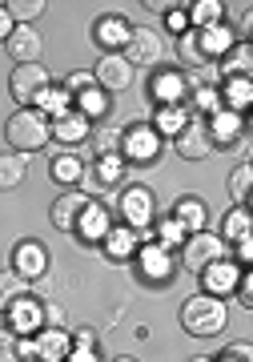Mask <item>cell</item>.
Masks as SVG:
<instances>
[{"instance_id":"obj_48","label":"cell","mask_w":253,"mask_h":362,"mask_svg":"<svg viewBox=\"0 0 253 362\" xmlns=\"http://www.w3.org/2000/svg\"><path fill=\"white\" fill-rule=\"evenodd\" d=\"M225 8H229V4H225ZM229 16L237 21L241 33H249V4H233V8H229Z\"/></svg>"},{"instance_id":"obj_7","label":"cell","mask_w":253,"mask_h":362,"mask_svg":"<svg viewBox=\"0 0 253 362\" xmlns=\"http://www.w3.org/2000/svg\"><path fill=\"white\" fill-rule=\"evenodd\" d=\"M117 214H121V226L145 233L149 221L157 218V202H153V194L145 185H129L125 194H121V202H117Z\"/></svg>"},{"instance_id":"obj_34","label":"cell","mask_w":253,"mask_h":362,"mask_svg":"<svg viewBox=\"0 0 253 362\" xmlns=\"http://www.w3.org/2000/svg\"><path fill=\"white\" fill-rule=\"evenodd\" d=\"M25 294H28V282L16 270H8V266H4V270H0V314L8 310L16 298H25Z\"/></svg>"},{"instance_id":"obj_55","label":"cell","mask_w":253,"mask_h":362,"mask_svg":"<svg viewBox=\"0 0 253 362\" xmlns=\"http://www.w3.org/2000/svg\"><path fill=\"white\" fill-rule=\"evenodd\" d=\"M113 362H137V358H113Z\"/></svg>"},{"instance_id":"obj_25","label":"cell","mask_w":253,"mask_h":362,"mask_svg":"<svg viewBox=\"0 0 253 362\" xmlns=\"http://www.w3.org/2000/svg\"><path fill=\"white\" fill-rule=\"evenodd\" d=\"M189 117L193 113L185 109V105H165V109H157V117H153L149 125H153L157 137H169V141H173V137L185 129V121H189Z\"/></svg>"},{"instance_id":"obj_45","label":"cell","mask_w":253,"mask_h":362,"mask_svg":"<svg viewBox=\"0 0 253 362\" xmlns=\"http://www.w3.org/2000/svg\"><path fill=\"white\" fill-rule=\"evenodd\" d=\"M165 21H169V28H173V33H189V16H185V8H169V13H165Z\"/></svg>"},{"instance_id":"obj_37","label":"cell","mask_w":253,"mask_h":362,"mask_svg":"<svg viewBox=\"0 0 253 362\" xmlns=\"http://www.w3.org/2000/svg\"><path fill=\"white\" fill-rule=\"evenodd\" d=\"M229 194H233L237 206H249V194H253V165L249 161L233 169V177H229Z\"/></svg>"},{"instance_id":"obj_14","label":"cell","mask_w":253,"mask_h":362,"mask_svg":"<svg viewBox=\"0 0 253 362\" xmlns=\"http://www.w3.org/2000/svg\"><path fill=\"white\" fill-rule=\"evenodd\" d=\"M4 49L16 65H40V52H45V37L37 33V25H16L13 37L4 40Z\"/></svg>"},{"instance_id":"obj_6","label":"cell","mask_w":253,"mask_h":362,"mask_svg":"<svg viewBox=\"0 0 253 362\" xmlns=\"http://www.w3.org/2000/svg\"><path fill=\"white\" fill-rule=\"evenodd\" d=\"M121 161H137V165H145V161H153V157L161 153V137L153 133L149 121H137V125H125L121 129Z\"/></svg>"},{"instance_id":"obj_8","label":"cell","mask_w":253,"mask_h":362,"mask_svg":"<svg viewBox=\"0 0 253 362\" xmlns=\"http://www.w3.org/2000/svg\"><path fill=\"white\" fill-rule=\"evenodd\" d=\"M197 81L185 77V73H177V69H165V73H153L149 81V97L157 101V109H165V105H185L189 101V93Z\"/></svg>"},{"instance_id":"obj_24","label":"cell","mask_w":253,"mask_h":362,"mask_svg":"<svg viewBox=\"0 0 253 362\" xmlns=\"http://www.w3.org/2000/svg\"><path fill=\"white\" fill-rule=\"evenodd\" d=\"M217 93H221V109L245 117V109L253 101V77H229V81H221Z\"/></svg>"},{"instance_id":"obj_1","label":"cell","mask_w":253,"mask_h":362,"mask_svg":"<svg viewBox=\"0 0 253 362\" xmlns=\"http://www.w3.org/2000/svg\"><path fill=\"white\" fill-rule=\"evenodd\" d=\"M229 322V306L225 298H213V294H193L185 306H181V330L193 338H213L221 334Z\"/></svg>"},{"instance_id":"obj_19","label":"cell","mask_w":253,"mask_h":362,"mask_svg":"<svg viewBox=\"0 0 253 362\" xmlns=\"http://www.w3.org/2000/svg\"><path fill=\"white\" fill-rule=\"evenodd\" d=\"M85 209H89V197L76 194V189H64V194L52 202L49 221L57 226V230H73L76 233V221H81V214H85Z\"/></svg>"},{"instance_id":"obj_26","label":"cell","mask_w":253,"mask_h":362,"mask_svg":"<svg viewBox=\"0 0 253 362\" xmlns=\"http://www.w3.org/2000/svg\"><path fill=\"white\" fill-rule=\"evenodd\" d=\"M105 254H109V258H133V254H137V230H129V226H113V230L105 233Z\"/></svg>"},{"instance_id":"obj_46","label":"cell","mask_w":253,"mask_h":362,"mask_svg":"<svg viewBox=\"0 0 253 362\" xmlns=\"http://www.w3.org/2000/svg\"><path fill=\"white\" fill-rule=\"evenodd\" d=\"M73 334V346H81V350H97V334H93L89 326H81V330H69Z\"/></svg>"},{"instance_id":"obj_4","label":"cell","mask_w":253,"mask_h":362,"mask_svg":"<svg viewBox=\"0 0 253 362\" xmlns=\"http://www.w3.org/2000/svg\"><path fill=\"white\" fill-rule=\"evenodd\" d=\"M52 89V77L45 65H16L13 77H8V93H13L16 105H25V109H37L40 97Z\"/></svg>"},{"instance_id":"obj_50","label":"cell","mask_w":253,"mask_h":362,"mask_svg":"<svg viewBox=\"0 0 253 362\" xmlns=\"http://www.w3.org/2000/svg\"><path fill=\"white\" fill-rule=\"evenodd\" d=\"M233 246H237V266H249L253 262V242L249 238H241V242H233Z\"/></svg>"},{"instance_id":"obj_28","label":"cell","mask_w":253,"mask_h":362,"mask_svg":"<svg viewBox=\"0 0 253 362\" xmlns=\"http://www.w3.org/2000/svg\"><path fill=\"white\" fill-rule=\"evenodd\" d=\"M217 238H221V242H241V238H249V206H233L225 214V218H221V233H217Z\"/></svg>"},{"instance_id":"obj_2","label":"cell","mask_w":253,"mask_h":362,"mask_svg":"<svg viewBox=\"0 0 253 362\" xmlns=\"http://www.w3.org/2000/svg\"><path fill=\"white\" fill-rule=\"evenodd\" d=\"M4 137L16 153H40L49 145V117L40 109H16L8 121H4Z\"/></svg>"},{"instance_id":"obj_47","label":"cell","mask_w":253,"mask_h":362,"mask_svg":"<svg viewBox=\"0 0 253 362\" xmlns=\"http://www.w3.org/2000/svg\"><path fill=\"white\" fill-rule=\"evenodd\" d=\"M233 294H237V302L249 310V306H253V278H249V274H241V282H237V290H233Z\"/></svg>"},{"instance_id":"obj_40","label":"cell","mask_w":253,"mask_h":362,"mask_svg":"<svg viewBox=\"0 0 253 362\" xmlns=\"http://www.w3.org/2000/svg\"><path fill=\"white\" fill-rule=\"evenodd\" d=\"M185 238H189V233H185V230H181V226H177V221L169 218V221H161V226H157V238H153V242H157V246H165V250H169V246H181Z\"/></svg>"},{"instance_id":"obj_53","label":"cell","mask_w":253,"mask_h":362,"mask_svg":"<svg viewBox=\"0 0 253 362\" xmlns=\"http://www.w3.org/2000/svg\"><path fill=\"white\" fill-rule=\"evenodd\" d=\"M145 8H153V13H169V8H177V4H169V0H145Z\"/></svg>"},{"instance_id":"obj_51","label":"cell","mask_w":253,"mask_h":362,"mask_svg":"<svg viewBox=\"0 0 253 362\" xmlns=\"http://www.w3.org/2000/svg\"><path fill=\"white\" fill-rule=\"evenodd\" d=\"M13 16H8V13H4V4H0V45H4V40H8V37H13Z\"/></svg>"},{"instance_id":"obj_35","label":"cell","mask_w":253,"mask_h":362,"mask_svg":"<svg viewBox=\"0 0 253 362\" xmlns=\"http://www.w3.org/2000/svg\"><path fill=\"white\" fill-rule=\"evenodd\" d=\"M45 0H8L4 4V13L13 16V25H37L40 16H45Z\"/></svg>"},{"instance_id":"obj_13","label":"cell","mask_w":253,"mask_h":362,"mask_svg":"<svg viewBox=\"0 0 253 362\" xmlns=\"http://www.w3.org/2000/svg\"><path fill=\"white\" fill-rule=\"evenodd\" d=\"M137 270L141 278L149 286H165L169 278H173V258H169V250L157 246V242H145V246H137Z\"/></svg>"},{"instance_id":"obj_38","label":"cell","mask_w":253,"mask_h":362,"mask_svg":"<svg viewBox=\"0 0 253 362\" xmlns=\"http://www.w3.org/2000/svg\"><path fill=\"white\" fill-rule=\"evenodd\" d=\"M40 113L49 117V121H57V117H64V113H73V97L64 89H49L45 97H40V105H37Z\"/></svg>"},{"instance_id":"obj_17","label":"cell","mask_w":253,"mask_h":362,"mask_svg":"<svg viewBox=\"0 0 253 362\" xmlns=\"http://www.w3.org/2000/svg\"><path fill=\"white\" fill-rule=\"evenodd\" d=\"M33 342H37V358L40 362H64L69 350H73V334H69L64 326H45V330L33 334Z\"/></svg>"},{"instance_id":"obj_43","label":"cell","mask_w":253,"mask_h":362,"mask_svg":"<svg viewBox=\"0 0 253 362\" xmlns=\"http://www.w3.org/2000/svg\"><path fill=\"white\" fill-rule=\"evenodd\" d=\"M0 362H20V334H13L8 326L0 330Z\"/></svg>"},{"instance_id":"obj_3","label":"cell","mask_w":253,"mask_h":362,"mask_svg":"<svg viewBox=\"0 0 253 362\" xmlns=\"http://www.w3.org/2000/svg\"><path fill=\"white\" fill-rule=\"evenodd\" d=\"M229 258V246L217 238V233H189L185 242H181V266L189 274H205L213 262Z\"/></svg>"},{"instance_id":"obj_29","label":"cell","mask_w":253,"mask_h":362,"mask_svg":"<svg viewBox=\"0 0 253 362\" xmlns=\"http://www.w3.org/2000/svg\"><path fill=\"white\" fill-rule=\"evenodd\" d=\"M73 105H76V113L85 117V121H97V117H109V109H113V105H109V93H101L97 85H93V89H85L81 97H73Z\"/></svg>"},{"instance_id":"obj_44","label":"cell","mask_w":253,"mask_h":362,"mask_svg":"<svg viewBox=\"0 0 253 362\" xmlns=\"http://www.w3.org/2000/svg\"><path fill=\"white\" fill-rule=\"evenodd\" d=\"M249 358H253L249 342H233V346H225L221 350V358H213V362H249Z\"/></svg>"},{"instance_id":"obj_21","label":"cell","mask_w":253,"mask_h":362,"mask_svg":"<svg viewBox=\"0 0 253 362\" xmlns=\"http://www.w3.org/2000/svg\"><path fill=\"white\" fill-rule=\"evenodd\" d=\"M129 21L125 16H117V13H109V16H101L97 25H93V40H97V49H105V52H121L125 49V40H129Z\"/></svg>"},{"instance_id":"obj_15","label":"cell","mask_w":253,"mask_h":362,"mask_svg":"<svg viewBox=\"0 0 253 362\" xmlns=\"http://www.w3.org/2000/svg\"><path fill=\"white\" fill-rule=\"evenodd\" d=\"M205 129H209V141H213V149L217 145H233V141H241L245 137V117L241 113H229V109H217L213 117H205Z\"/></svg>"},{"instance_id":"obj_39","label":"cell","mask_w":253,"mask_h":362,"mask_svg":"<svg viewBox=\"0 0 253 362\" xmlns=\"http://www.w3.org/2000/svg\"><path fill=\"white\" fill-rule=\"evenodd\" d=\"M177 57L185 61V65H197V69L205 65V57H201V49H197V37H193V28L177 37Z\"/></svg>"},{"instance_id":"obj_9","label":"cell","mask_w":253,"mask_h":362,"mask_svg":"<svg viewBox=\"0 0 253 362\" xmlns=\"http://www.w3.org/2000/svg\"><path fill=\"white\" fill-rule=\"evenodd\" d=\"M93 81H97V89L101 93H125L133 85V65H129L121 52H101V61L93 69Z\"/></svg>"},{"instance_id":"obj_33","label":"cell","mask_w":253,"mask_h":362,"mask_svg":"<svg viewBox=\"0 0 253 362\" xmlns=\"http://www.w3.org/2000/svg\"><path fill=\"white\" fill-rule=\"evenodd\" d=\"M49 173H52V181H57V185H64V189H69V185H76V181L85 177V161H81L76 153H61L57 161H52Z\"/></svg>"},{"instance_id":"obj_22","label":"cell","mask_w":253,"mask_h":362,"mask_svg":"<svg viewBox=\"0 0 253 362\" xmlns=\"http://www.w3.org/2000/svg\"><path fill=\"white\" fill-rule=\"evenodd\" d=\"M109 230H113V214H109L101 202H89V209H85V214H81V221H76V233H81L89 246H101Z\"/></svg>"},{"instance_id":"obj_12","label":"cell","mask_w":253,"mask_h":362,"mask_svg":"<svg viewBox=\"0 0 253 362\" xmlns=\"http://www.w3.org/2000/svg\"><path fill=\"white\" fill-rule=\"evenodd\" d=\"M4 318H8V330H13V334H20V338L37 334V330H45V302L25 294L4 310Z\"/></svg>"},{"instance_id":"obj_36","label":"cell","mask_w":253,"mask_h":362,"mask_svg":"<svg viewBox=\"0 0 253 362\" xmlns=\"http://www.w3.org/2000/svg\"><path fill=\"white\" fill-rule=\"evenodd\" d=\"M189 101L197 105V113H193V117H213L217 109H221V93H217L209 81H197L193 93H189Z\"/></svg>"},{"instance_id":"obj_11","label":"cell","mask_w":253,"mask_h":362,"mask_svg":"<svg viewBox=\"0 0 253 362\" xmlns=\"http://www.w3.org/2000/svg\"><path fill=\"white\" fill-rule=\"evenodd\" d=\"M173 149H177L185 161H205L213 153V141H209V129H205V117H189L185 129L173 137Z\"/></svg>"},{"instance_id":"obj_10","label":"cell","mask_w":253,"mask_h":362,"mask_svg":"<svg viewBox=\"0 0 253 362\" xmlns=\"http://www.w3.org/2000/svg\"><path fill=\"white\" fill-rule=\"evenodd\" d=\"M8 270H16L25 282H37V278H45V274H49V246H45V242H37V238L16 242L13 266H8Z\"/></svg>"},{"instance_id":"obj_32","label":"cell","mask_w":253,"mask_h":362,"mask_svg":"<svg viewBox=\"0 0 253 362\" xmlns=\"http://www.w3.org/2000/svg\"><path fill=\"white\" fill-rule=\"evenodd\" d=\"M25 177H28L25 153H0V189H16Z\"/></svg>"},{"instance_id":"obj_31","label":"cell","mask_w":253,"mask_h":362,"mask_svg":"<svg viewBox=\"0 0 253 362\" xmlns=\"http://www.w3.org/2000/svg\"><path fill=\"white\" fill-rule=\"evenodd\" d=\"M121 177H125V161H121V153L97 157V169H93V189H109V185H117Z\"/></svg>"},{"instance_id":"obj_42","label":"cell","mask_w":253,"mask_h":362,"mask_svg":"<svg viewBox=\"0 0 253 362\" xmlns=\"http://www.w3.org/2000/svg\"><path fill=\"white\" fill-rule=\"evenodd\" d=\"M93 141H97V157H109V153H117L121 149V129H97L93 133Z\"/></svg>"},{"instance_id":"obj_41","label":"cell","mask_w":253,"mask_h":362,"mask_svg":"<svg viewBox=\"0 0 253 362\" xmlns=\"http://www.w3.org/2000/svg\"><path fill=\"white\" fill-rule=\"evenodd\" d=\"M93 85H97V81H93V69H76V73H69V77H64L61 89L69 93V97H81V93L93 89Z\"/></svg>"},{"instance_id":"obj_30","label":"cell","mask_w":253,"mask_h":362,"mask_svg":"<svg viewBox=\"0 0 253 362\" xmlns=\"http://www.w3.org/2000/svg\"><path fill=\"white\" fill-rule=\"evenodd\" d=\"M185 16H189L193 28L221 25V21H225V4H221V0H197V4H189V8H185Z\"/></svg>"},{"instance_id":"obj_27","label":"cell","mask_w":253,"mask_h":362,"mask_svg":"<svg viewBox=\"0 0 253 362\" xmlns=\"http://www.w3.org/2000/svg\"><path fill=\"white\" fill-rule=\"evenodd\" d=\"M221 73H225V81L229 77H249V73H253V49H249V40H237V45L221 57Z\"/></svg>"},{"instance_id":"obj_49","label":"cell","mask_w":253,"mask_h":362,"mask_svg":"<svg viewBox=\"0 0 253 362\" xmlns=\"http://www.w3.org/2000/svg\"><path fill=\"white\" fill-rule=\"evenodd\" d=\"M64 362H105V358H101V354H97V350H81V346H73V350H69V358H64Z\"/></svg>"},{"instance_id":"obj_23","label":"cell","mask_w":253,"mask_h":362,"mask_svg":"<svg viewBox=\"0 0 253 362\" xmlns=\"http://www.w3.org/2000/svg\"><path fill=\"white\" fill-rule=\"evenodd\" d=\"M173 221H177L185 233H201L205 221H209V209H205V202L197 194H185V197H177V206H173Z\"/></svg>"},{"instance_id":"obj_20","label":"cell","mask_w":253,"mask_h":362,"mask_svg":"<svg viewBox=\"0 0 253 362\" xmlns=\"http://www.w3.org/2000/svg\"><path fill=\"white\" fill-rule=\"evenodd\" d=\"M193 37H197V49H201L205 61H221L237 40H233V28L221 21V25H209V28H193Z\"/></svg>"},{"instance_id":"obj_54","label":"cell","mask_w":253,"mask_h":362,"mask_svg":"<svg viewBox=\"0 0 253 362\" xmlns=\"http://www.w3.org/2000/svg\"><path fill=\"white\" fill-rule=\"evenodd\" d=\"M189 362H213V358H205V354H197V358H189Z\"/></svg>"},{"instance_id":"obj_5","label":"cell","mask_w":253,"mask_h":362,"mask_svg":"<svg viewBox=\"0 0 253 362\" xmlns=\"http://www.w3.org/2000/svg\"><path fill=\"white\" fill-rule=\"evenodd\" d=\"M121 57H125L133 69H157V65H161V57H165V37L157 33V28L137 25L133 33H129Z\"/></svg>"},{"instance_id":"obj_16","label":"cell","mask_w":253,"mask_h":362,"mask_svg":"<svg viewBox=\"0 0 253 362\" xmlns=\"http://www.w3.org/2000/svg\"><path fill=\"white\" fill-rule=\"evenodd\" d=\"M241 266L233 258H221V262H213L209 270L201 274L205 278V294H213V298H229L233 290H237V282H241Z\"/></svg>"},{"instance_id":"obj_18","label":"cell","mask_w":253,"mask_h":362,"mask_svg":"<svg viewBox=\"0 0 253 362\" xmlns=\"http://www.w3.org/2000/svg\"><path fill=\"white\" fill-rule=\"evenodd\" d=\"M89 125H93V121H85V117L73 109V113L49 121V141H61L64 149H73V145H81V141H89V137H93Z\"/></svg>"},{"instance_id":"obj_52","label":"cell","mask_w":253,"mask_h":362,"mask_svg":"<svg viewBox=\"0 0 253 362\" xmlns=\"http://www.w3.org/2000/svg\"><path fill=\"white\" fill-rule=\"evenodd\" d=\"M37 358V342H33V334L20 338V362H33Z\"/></svg>"}]
</instances>
